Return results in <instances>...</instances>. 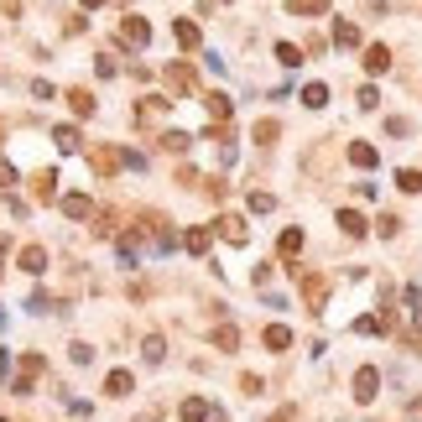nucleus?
I'll list each match as a JSON object with an SVG mask.
<instances>
[{"label": "nucleus", "mask_w": 422, "mask_h": 422, "mask_svg": "<svg viewBox=\"0 0 422 422\" xmlns=\"http://www.w3.org/2000/svg\"><path fill=\"white\" fill-rule=\"evenodd\" d=\"M376 397H380V371L376 365H360V371H354V402L371 407Z\"/></svg>", "instance_id": "f257e3e1"}, {"label": "nucleus", "mask_w": 422, "mask_h": 422, "mask_svg": "<svg viewBox=\"0 0 422 422\" xmlns=\"http://www.w3.org/2000/svg\"><path fill=\"white\" fill-rule=\"evenodd\" d=\"M58 209H63V219H89V224H94V214H99L89 193H63V199H58Z\"/></svg>", "instance_id": "f03ea898"}, {"label": "nucleus", "mask_w": 422, "mask_h": 422, "mask_svg": "<svg viewBox=\"0 0 422 422\" xmlns=\"http://www.w3.org/2000/svg\"><path fill=\"white\" fill-rule=\"evenodd\" d=\"M297 282H302V297H308V313H323V302H328V282H323V276H308V271H302Z\"/></svg>", "instance_id": "7ed1b4c3"}, {"label": "nucleus", "mask_w": 422, "mask_h": 422, "mask_svg": "<svg viewBox=\"0 0 422 422\" xmlns=\"http://www.w3.org/2000/svg\"><path fill=\"white\" fill-rule=\"evenodd\" d=\"M120 42H130V47H147V42H151V26H147V16H125V21H120Z\"/></svg>", "instance_id": "20e7f679"}, {"label": "nucleus", "mask_w": 422, "mask_h": 422, "mask_svg": "<svg viewBox=\"0 0 422 422\" xmlns=\"http://www.w3.org/2000/svg\"><path fill=\"white\" fill-rule=\"evenodd\" d=\"M209 417H224V412H214V407H209L204 397H182V422H209Z\"/></svg>", "instance_id": "39448f33"}, {"label": "nucleus", "mask_w": 422, "mask_h": 422, "mask_svg": "<svg viewBox=\"0 0 422 422\" xmlns=\"http://www.w3.org/2000/svg\"><path fill=\"white\" fill-rule=\"evenodd\" d=\"M214 224H219V235H224L230 245H245V240H250V230H245L240 214H224V219H214Z\"/></svg>", "instance_id": "423d86ee"}, {"label": "nucleus", "mask_w": 422, "mask_h": 422, "mask_svg": "<svg viewBox=\"0 0 422 422\" xmlns=\"http://www.w3.org/2000/svg\"><path fill=\"white\" fill-rule=\"evenodd\" d=\"M16 261H21V271H26V276H42V271H47V250H42V245H26Z\"/></svg>", "instance_id": "0eeeda50"}, {"label": "nucleus", "mask_w": 422, "mask_h": 422, "mask_svg": "<svg viewBox=\"0 0 422 422\" xmlns=\"http://www.w3.org/2000/svg\"><path fill=\"white\" fill-rule=\"evenodd\" d=\"M261 345H266L271 354H282L287 345H292V328H287V323H271V328H266V334H261Z\"/></svg>", "instance_id": "6e6552de"}, {"label": "nucleus", "mask_w": 422, "mask_h": 422, "mask_svg": "<svg viewBox=\"0 0 422 422\" xmlns=\"http://www.w3.org/2000/svg\"><path fill=\"white\" fill-rule=\"evenodd\" d=\"M130 391H136L130 371H110V376H104V397H130Z\"/></svg>", "instance_id": "1a4fd4ad"}, {"label": "nucleus", "mask_w": 422, "mask_h": 422, "mask_svg": "<svg viewBox=\"0 0 422 422\" xmlns=\"http://www.w3.org/2000/svg\"><path fill=\"white\" fill-rule=\"evenodd\" d=\"M209 245H214V230H204V224L182 235V250H193V256H209Z\"/></svg>", "instance_id": "9d476101"}, {"label": "nucleus", "mask_w": 422, "mask_h": 422, "mask_svg": "<svg viewBox=\"0 0 422 422\" xmlns=\"http://www.w3.org/2000/svg\"><path fill=\"white\" fill-rule=\"evenodd\" d=\"M334 47H345V52H349V47H360V26L339 16V21H334Z\"/></svg>", "instance_id": "9b49d317"}, {"label": "nucleus", "mask_w": 422, "mask_h": 422, "mask_svg": "<svg viewBox=\"0 0 422 422\" xmlns=\"http://www.w3.org/2000/svg\"><path fill=\"white\" fill-rule=\"evenodd\" d=\"M68 110L78 120H89V115H94V94H89V89H68Z\"/></svg>", "instance_id": "f8f14e48"}, {"label": "nucleus", "mask_w": 422, "mask_h": 422, "mask_svg": "<svg viewBox=\"0 0 422 422\" xmlns=\"http://www.w3.org/2000/svg\"><path fill=\"white\" fill-rule=\"evenodd\" d=\"M386 68H391V47H380V42L365 47V73H386Z\"/></svg>", "instance_id": "ddd939ff"}, {"label": "nucleus", "mask_w": 422, "mask_h": 422, "mask_svg": "<svg viewBox=\"0 0 422 422\" xmlns=\"http://www.w3.org/2000/svg\"><path fill=\"white\" fill-rule=\"evenodd\" d=\"M349 162L360 167V173H371V167L380 162V156H376V147H365V141H354V147H349Z\"/></svg>", "instance_id": "4468645a"}, {"label": "nucleus", "mask_w": 422, "mask_h": 422, "mask_svg": "<svg viewBox=\"0 0 422 422\" xmlns=\"http://www.w3.org/2000/svg\"><path fill=\"white\" fill-rule=\"evenodd\" d=\"M339 230H345L349 240H360V235H365V214H354V209H339Z\"/></svg>", "instance_id": "2eb2a0df"}, {"label": "nucleus", "mask_w": 422, "mask_h": 422, "mask_svg": "<svg viewBox=\"0 0 422 422\" xmlns=\"http://www.w3.org/2000/svg\"><path fill=\"white\" fill-rule=\"evenodd\" d=\"M204 104H209V115H214V120H230V115H235L230 94H219V89H214V94H204Z\"/></svg>", "instance_id": "dca6fc26"}, {"label": "nucleus", "mask_w": 422, "mask_h": 422, "mask_svg": "<svg viewBox=\"0 0 422 422\" xmlns=\"http://www.w3.org/2000/svg\"><path fill=\"white\" fill-rule=\"evenodd\" d=\"M328 0H287V16H323Z\"/></svg>", "instance_id": "f3484780"}, {"label": "nucleus", "mask_w": 422, "mask_h": 422, "mask_svg": "<svg viewBox=\"0 0 422 422\" xmlns=\"http://www.w3.org/2000/svg\"><path fill=\"white\" fill-rule=\"evenodd\" d=\"M173 37H178V47H199V26H193V21H173Z\"/></svg>", "instance_id": "a211bd4d"}, {"label": "nucleus", "mask_w": 422, "mask_h": 422, "mask_svg": "<svg viewBox=\"0 0 422 422\" xmlns=\"http://www.w3.org/2000/svg\"><path fill=\"white\" fill-rule=\"evenodd\" d=\"M276 250H282L287 261H292L297 250H302V230H297V224H292V230H282V240H276Z\"/></svg>", "instance_id": "6ab92c4d"}, {"label": "nucleus", "mask_w": 422, "mask_h": 422, "mask_svg": "<svg viewBox=\"0 0 422 422\" xmlns=\"http://www.w3.org/2000/svg\"><path fill=\"white\" fill-rule=\"evenodd\" d=\"M250 136H256V147H271V141L282 136V125H276V120H256V130H250Z\"/></svg>", "instance_id": "aec40b11"}, {"label": "nucleus", "mask_w": 422, "mask_h": 422, "mask_svg": "<svg viewBox=\"0 0 422 422\" xmlns=\"http://www.w3.org/2000/svg\"><path fill=\"white\" fill-rule=\"evenodd\" d=\"M302 104H308V110H323V104H328V84H308V89H302Z\"/></svg>", "instance_id": "412c9836"}, {"label": "nucleus", "mask_w": 422, "mask_h": 422, "mask_svg": "<svg viewBox=\"0 0 422 422\" xmlns=\"http://www.w3.org/2000/svg\"><path fill=\"white\" fill-rule=\"evenodd\" d=\"M141 354H147V365H162V354H167L162 334H147V345H141Z\"/></svg>", "instance_id": "4be33fe9"}, {"label": "nucleus", "mask_w": 422, "mask_h": 422, "mask_svg": "<svg viewBox=\"0 0 422 422\" xmlns=\"http://www.w3.org/2000/svg\"><path fill=\"white\" fill-rule=\"evenodd\" d=\"M397 188L402 193H422V173H417V167H402V173H397Z\"/></svg>", "instance_id": "5701e85b"}, {"label": "nucleus", "mask_w": 422, "mask_h": 422, "mask_svg": "<svg viewBox=\"0 0 422 422\" xmlns=\"http://www.w3.org/2000/svg\"><path fill=\"white\" fill-rule=\"evenodd\" d=\"M214 345L219 349H235V345H240V328H235V323H219L214 328Z\"/></svg>", "instance_id": "b1692460"}, {"label": "nucleus", "mask_w": 422, "mask_h": 422, "mask_svg": "<svg viewBox=\"0 0 422 422\" xmlns=\"http://www.w3.org/2000/svg\"><path fill=\"white\" fill-rule=\"evenodd\" d=\"M276 63H282V68H297V63H302V47H292V42H276Z\"/></svg>", "instance_id": "393cba45"}, {"label": "nucleus", "mask_w": 422, "mask_h": 422, "mask_svg": "<svg viewBox=\"0 0 422 422\" xmlns=\"http://www.w3.org/2000/svg\"><path fill=\"white\" fill-rule=\"evenodd\" d=\"M52 141H58V151H78V130L73 125H58V130H52Z\"/></svg>", "instance_id": "a878e982"}, {"label": "nucleus", "mask_w": 422, "mask_h": 422, "mask_svg": "<svg viewBox=\"0 0 422 422\" xmlns=\"http://www.w3.org/2000/svg\"><path fill=\"white\" fill-rule=\"evenodd\" d=\"M167 78H173L178 89H193V78H199V73H193L188 63H173V68H167Z\"/></svg>", "instance_id": "bb28decb"}, {"label": "nucleus", "mask_w": 422, "mask_h": 422, "mask_svg": "<svg viewBox=\"0 0 422 422\" xmlns=\"http://www.w3.org/2000/svg\"><path fill=\"white\" fill-rule=\"evenodd\" d=\"M162 147H167V151H188V147H193V136H188V130H167Z\"/></svg>", "instance_id": "cd10ccee"}, {"label": "nucleus", "mask_w": 422, "mask_h": 422, "mask_svg": "<svg viewBox=\"0 0 422 422\" xmlns=\"http://www.w3.org/2000/svg\"><path fill=\"white\" fill-rule=\"evenodd\" d=\"M397 230H402L397 214H380V219H376V235H380V240H397Z\"/></svg>", "instance_id": "c85d7f7f"}, {"label": "nucleus", "mask_w": 422, "mask_h": 422, "mask_svg": "<svg viewBox=\"0 0 422 422\" xmlns=\"http://www.w3.org/2000/svg\"><path fill=\"white\" fill-rule=\"evenodd\" d=\"M271 209H276V199H271L266 188H256V193H250V214H271Z\"/></svg>", "instance_id": "c756f323"}, {"label": "nucleus", "mask_w": 422, "mask_h": 422, "mask_svg": "<svg viewBox=\"0 0 422 422\" xmlns=\"http://www.w3.org/2000/svg\"><path fill=\"white\" fill-rule=\"evenodd\" d=\"M407 308H412V323H417V334H422V287H407Z\"/></svg>", "instance_id": "7c9ffc66"}, {"label": "nucleus", "mask_w": 422, "mask_h": 422, "mask_svg": "<svg viewBox=\"0 0 422 422\" xmlns=\"http://www.w3.org/2000/svg\"><path fill=\"white\" fill-rule=\"evenodd\" d=\"M380 328H386V323H380V313H365V318H354V334H380Z\"/></svg>", "instance_id": "2f4dec72"}, {"label": "nucleus", "mask_w": 422, "mask_h": 422, "mask_svg": "<svg viewBox=\"0 0 422 422\" xmlns=\"http://www.w3.org/2000/svg\"><path fill=\"white\" fill-rule=\"evenodd\" d=\"M354 99H360V110H380V89H376V84H365Z\"/></svg>", "instance_id": "473e14b6"}, {"label": "nucleus", "mask_w": 422, "mask_h": 422, "mask_svg": "<svg viewBox=\"0 0 422 422\" xmlns=\"http://www.w3.org/2000/svg\"><path fill=\"white\" fill-rule=\"evenodd\" d=\"M21 376H42V354H26V360H21Z\"/></svg>", "instance_id": "72a5a7b5"}, {"label": "nucleus", "mask_w": 422, "mask_h": 422, "mask_svg": "<svg viewBox=\"0 0 422 422\" xmlns=\"http://www.w3.org/2000/svg\"><path fill=\"white\" fill-rule=\"evenodd\" d=\"M120 162H125V167H136V173H147V156H141V151H120Z\"/></svg>", "instance_id": "f704fd0d"}, {"label": "nucleus", "mask_w": 422, "mask_h": 422, "mask_svg": "<svg viewBox=\"0 0 422 422\" xmlns=\"http://www.w3.org/2000/svg\"><path fill=\"white\" fill-rule=\"evenodd\" d=\"M240 391L245 397H261V376H240Z\"/></svg>", "instance_id": "c9c22d12"}, {"label": "nucleus", "mask_w": 422, "mask_h": 422, "mask_svg": "<svg viewBox=\"0 0 422 422\" xmlns=\"http://www.w3.org/2000/svg\"><path fill=\"white\" fill-rule=\"evenodd\" d=\"M11 182H16V167H11L6 156H0V188H11Z\"/></svg>", "instance_id": "e433bc0d"}, {"label": "nucleus", "mask_w": 422, "mask_h": 422, "mask_svg": "<svg viewBox=\"0 0 422 422\" xmlns=\"http://www.w3.org/2000/svg\"><path fill=\"white\" fill-rule=\"evenodd\" d=\"M271 422H292V407H282V412H271Z\"/></svg>", "instance_id": "4c0bfd02"}, {"label": "nucleus", "mask_w": 422, "mask_h": 422, "mask_svg": "<svg viewBox=\"0 0 422 422\" xmlns=\"http://www.w3.org/2000/svg\"><path fill=\"white\" fill-rule=\"evenodd\" d=\"M407 412H412V417H422V397H417V402H412V407H407Z\"/></svg>", "instance_id": "58836bf2"}, {"label": "nucleus", "mask_w": 422, "mask_h": 422, "mask_svg": "<svg viewBox=\"0 0 422 422\" xmlns=\"http://www.w3.org/2000/svg\"><path fill=\"white\" fill-rule=\"evenodd\" d=\"M136 422H156V412H141V417H136Z\"/></svg>", "instance_id": "ea45409f"}, {"label": "nucleus", "mask_w": 422, "mask_h": 422, "mask_svg": "<svg viewBox=\"0 0 422 422\" xmlns=\"http://www.w3.org/2000/svg\"><path fill=\"white\" fill-rule=\"evenodd\" d=\"M94 6H104V0H84V11H94Z\"/></svg>", "instance_id": "a19ab883"}]
</instances>
